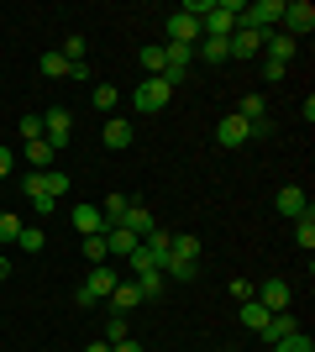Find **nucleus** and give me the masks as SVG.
<instances>
[{
    "label": "nucleus",
    "instance_id": "423d86ee",
    "mask_svg": "<svg viewBox=\"0 0 315 352\" xmlns=\"http://www.w3.org/2000/svg\"><path fill=\"white\" fill-rule=\"evenodd\" d=\"M21 190H27L32 200H37V195L63 200V195H69V174H58V168H53V174H27V184H21Z\"/></svg>",
    "mask_w": 315,
    "mask_h": 352
},
{
    "label": "nucleus",
    "instance_id": "9b49d317",
    "mask_svg": "<svg viewBox=\"0 0 315 352\" xmlns=\"http://www.w3.org/2000/svg\"><path fill=\"white\" fill-rule=\"evenodd\" d=\"M289 331H300V321H294V310H273V321L263 326L257 337H263V347H273V342H284Z\"/></svg>",
    "mask_w": 315,
    "mask_h": 352
},
{
    "label": "nucleus",
    "instance_id": "a211bd4d",
    "mask_svg": "<svg viewBox=\"0 0 315 352\" xmlns=\"http://www.w3.org/2000/svg\"><path fill=\"white\" fill-rule=\"evenodd\" d=\"M294 47H300V43H289L284 32H268V37H263V53H268V63H284V69H289V58H294Z\"/></svg>",
    "mask_w": 315,
    "mask_h": 352
},
{
    "label": "nucleus",
    "instance_id": "1a4fd4ad",
    "mask_svg": "<svg viewBox=\"0 0 315 352\" xmlns=\"http://www.w3.org/2000/svg\"><path fill=\"white\" fill-rule=\"evenodd\" d=\"M273 206H279V216H289V221H300L305 210H310V195H305L300 184H284V190L273 195Z\"/></svg>",
    "mask_w": 315,
    "mask_h": 352
},
{
    "label": "nucleus",
    "instance_id": "c756f323",
    "mask_svg": "<svg viewBox=\"0 0 315 352\" xmlns=\"http://www.w3.org/2000/svg\"><path fill=\"white\" fill-rule=\"evenodd\" d=\"M16 248H21V252H43V248H47V236L37 232V226H21V236H16Z\"/></svg>",
    "mask_w": 315,
    "mask_h": 352
},
{
    "label": "nucleus",
    "instance_id": "2f4dec72",
    "mask_svg": "<svg viewBox=\"0 0 315 352\" xmlns=\"http://www.w3.org/2000/svg\"><path fill=\"white\" fill-rule=\"evenodd\" d=\"M16 236H21V216L0 210V248H5V242H16Z\"/></svg>",
    "mask_w": 315,
    "mask_h": 352
},
{
    "label": "nucleus",
    "instance_id": "20e7f679",
    "mask_svg": "<svg viewBox=\"0 0 315 352\" xmlns=\"http://www.w3.org/2000/svg\"><path fill=\"white\" fill-rule=\"evenodd\" d=\"M315 32V6L310 0H284V37L289 43H300Z\"/></svg>",
    "mask_w": 315,
    "mask_h": 352
},
{
    "label": "nucleus",
    "instance_id": "c9c22d12",
    "mask_svg": "<svg viewBox=\"0 0 315 352\" xmlns=\"http://www.w3.org/2000/svg\"><path fill=\"white\" fill-rule=\"evenodd\" d=\"M84 47H90L84 37H69V43H63V58H69V63H84Z\"/></svg>",
    "mask_w": 315,
    "mask_h": 352
},
{
    "label": "nucleus",
    "instance_id": "f03ea898",
    "mask_svg": "<svg viewBox=\"0 0 315 352\" xmlns=\"http://www.w3.org/2000/svg\"><path fill=\"white\" fill-rule=\"evenodd\" d=\"M116 284H121V274H116V268L95 263L90 284H79V289H74V300H79V305H100V300H110V289H116Z\"/></svg>",
    "mask_w": 315,
    "mask_h": 352
},
{
    "label": "nucleus",
    "instance_id": "5701e85b",
    "mask_svg": "<svg viewBox=\"0 0 315 352\" xmlns=\"http://www.w3.org/2000/svg\"><path fill=\"white\" fill-rule=\"evenodd\" d=\"M37 74H43V79H69V58H63V53H43V58H37Z\"/></svg>",
    "mask_w": 315,
    "mask_h": 352
},
{
    "label": "nucleus",
    "instance_id": "58836bf2",
    "mask_svg": "<svg viewBox=\"0 0 315 352\" xmlns=\"http://www.w3.org/2000/svg\"><path fill=\"white\" fill-rule=\"evenodd\" d=\"M284 74H289L284 63H263V79H268V85H279V79H284Z\"/></svg>",
    "mask_w": 315,
    "mask_h": 352
},
{
    "label": "nucleus",
    "instance_id": "37998d69",
    "mask_svg": "<svg viewBox=\"0 0 315 352\" xmlns=\"http://www.w3.org/2000/svg\"><path fill=\"white\" fill-rule=\"evenodd\" d=\"M84 352H110V342H90V347H84Z\"/></svg>",
    "mask_w": 315,
    "mask_h": 352
},
{
    "label": "nucleus",
    "instance_id": "39448f33",
    "mask_svg": "<svg viewBox=\"0 0 315 352\" xmlns=\"http://www.w3.org/2000/svg\"><path fill=\"white\" fill-rule=\"evenodd\" d=\"M69 137H74V116L63 111V105H53V111H43V142L58 153V147H69Z\"/></svg>",
    "mask_w": 315,
    "mask_h": 352
},
{
    "label": "nucleus",
    "instance_id": "7ed1b4c3",
    "mask_svg": "<svg viewBox=\"0 0 315 352\" xmlns=\"http://www.w3.org/2000/svg\"><path fill=\"white\" fill-rule=\"evenodd\" d=\"M168 100H174V89H168L163 79H158V74H152V79H142V85H137V95H132L137 116H158V111H163Z\"/></svg>",
    "mask_w": 315,
    "mask_h": 352
},
{
    "label": "nucleus",
    "instance_id": "ddd939ff",
    "mask_svg": "<svg viewBox=\"0 0 315 352\" xmlns=\"http://www.w3.org/2000/svg\"><path fill=\"white\" fill-rule=\"evenodd\" d=\"M142 305V289H137V279H121L116 289H110V316H126V310Z\"/></svg>",
    "mask_w": 315,
    "mask_h": 352
},
{
    "label": "nucleus",
    "instance_id": "473e14b6",
    "mask_svg": "<svg viewBox=\"0 0 315 352\" xmlns=\"http://www.w3.org/2000/svg\"><path fill=\"white\" fill-rule=\"evenodd\" d=\"M137 63L148 69V79H152V74H163V47H142V53H137Z\"/></svg>",
    "mask_w": 315,
    "mask_h": 352
},
{
    "label": "nucleus",
    "instance_id": "bb28decb",
    "mask_svg": "<svg viewBox=\"0 0 315 352\" xmlns=\"http://www.w3.org/2000/svg\"><path fill=\"white\" fill-rule=\"evenodd\" d=\"M268 352H315V342H310V331H289V337L273 342Z\"/></svg>",
    "mask_w": 315,
    "mask_h": 352
},
{
    "label": "nucleus",
    "instance_id": "4be33fe9",
    "mask_svg": "<svg viewBox=\"0 0 315 352\" xmlns=\"http://www.w3.org/2000/svg\"><path fill=\"white\" fill-rule=\"evenodd\" d=\"M137 289H142V300H163V289H168L163 268H148V274H137Z\"/></svg>",
    "mask_w": 315,
    "mask_h": 352
},
{
    "label": "nucleus",
    "instance_id": "e433bc0d",
    "mask_svg": "<svg viewBox=\"0 0 315 352\" xmlns=\"http://www.w3.org/2000/svg\"><path fill=\"white\" fill-rule=\"evenodd\" d=\"M253 289H257L253 279H231V300H237V305H247V300H253Z\"/></svg>",
    "mask_w": 315,
    "mask_h": 352
},
{
    "label": "nucleus",
    "instance_id": "f257e3e1",
    "mask_svg": "<svg viewBox=\"0 0 315 352\" xmlns=\"http://www.w3.org/2000/svg\"><path fill=\"white\" fill-rule=\"evenodd\" d=\"M237 11H242V0H210V11L200 16V32L205 37H231L237 32Z\"/></svg>",
    "mask_w": 315,
    "mask_h": 352
},
{
    "label": "nucleus",
    "instance_id": "0eeeda50",
    "mask_svg": "<svg viewBox=\"0 0 315 352\" xmlns=\"http://www.w3.org/2000/svg\"><path fill=\"white\" fill-rule=\"evenodd\" d=\"M215 137H221V147H242V142H257V132L247 126V121L231 111V116H221V126H215Z\"/></svg>",
    "mask_w": 315,
    "mask_h": 352
},
{
    "label": "nucleus",
    "instance_id": "393cba45",
    "mask_svg": "<svg viewBox=\"0 0 315 352\" xmlns=\"http://www.w3.org/2000/svg\"><path fill=\"white\" fill-rule=\"evenodd\" d=\"M268 321H273V310H263L257 300H247V305H242V326H247V331H263Z\"/></svg>",
    "mask_w": 315,
    "mask_h": 352
},
{
    "label": "nucleus",
    "instance_id": "a19ab883",
    "mask_svg": "<svg viewBox=\"0 0 315 352\" xmlns=\"http://www.w3.org/2000/svg\"><path fill=\"white\" fill-rule=\"evenodd\" d=\"M110 352H142V342H137V337H126V342H116Z\"/></svg>",
    "mask_w": 315,
    "mask_h": 352
},
{
    "label": "nucleus",
    "instance_id": "a878e982",
    "mask_svg": "<svg viewBox=\"0 0 315 352\" xmlns=\"http://www.w3.org/2000/svg\"><path fill=\"white\" fill-rule=\"evenodd\" d=\"M126 210H132V200H126V195H110V200L100 206V216H105V226H121V221H126Z\"/></svg>",
    "mask_w": 315,
    "mask_h": 352
},
{
    "label": "nucleus",
    "instance_id": "72a5a7b5",
    "mask_svg": "<svg viewBox=\"0 0 315 352\" xmlns=\"http://www.w3.org/2000/svg\"><path fill=\"white\" fill-rule=\"evenodd\" d=\"M84 258H90V263H110V252H105V232L100 236H84Z\"/></svg>",
    "mask_w": 315,
    "mask_h": 352
},
{
    "label": "nucleus",
    "instance_id": "9d476101",
    "mask_svg": "<svg viewBox=\"0 0 315 352\" xmlns=\"http://www.w3.org/2000/svg\"><path fill=\"white\" fill-rule=\"evenodd\" d=\"M253 300H257L263 310H289V284H284V279H263V284L253 289Z\"/></svg>",
    "mask_w": 315,
    "mask_h": 352
},
{
    "label": "nucleus",
    "instance_id": "79ce46f5",
    "mask_svg": "<svg viewBox=\"0 0 315 352\" xmlns=\"http://www.w3.org/2000/svg\"><path fill=\"white\" fill-rule=\"evenodd\" d=\"M11 279V258H5V252H0V284Z\"/></svg>",
    "mask_w": 315,
    "mask_h": 352
},
{
    "label": "nucleus",
    "instance_id": "f3484780",
    "mask_svg": "<svg viewBox=\"0 0 315 352\" xmlns=\"http://www.w3.org/2000/svg\"><path fill=\"white\" fill-rule=\"evenodd\" d=\"M121 226H126V232H132L137 242H142V236H148L152 226H158V221H152V210L142 206V200H132V210H126V221H121Z\"/></svg>",
    "mask_w": 315,
    "mask_h": 352
},
{
    "label": "nucleus",
    "instance_id": "6ab92c4d",
    "mask_svg": "<svg viewBox=\"0 0 315 352\" xmlns=\"http://www.w3.org/2000/svg\"><path fill=\"white\" fill-rule=\"evenodd\" d=\"M132 248H137V236L126 226H105V252L110 258H132Z\"/></svg>",
    "mask_w": 315,
    "mask_h": 352
},
{
    "label": "nucleus",
    "instance_id": "f704fd0d",
    "mask_svg": "<svg viewBox=\"0 0 315 352\" xmlns=\"http://www.w3.org/2000/svg\"><path fill=\"white\" fill-rule=\"evenodd\" d=\"M21 142H43V116H21Z\"/></svg>",
    "mask_w": 315,
    "mask_h": 352
},
{
    "label": "nucleus",
    "instance_id": "6e6552de",
    "mask_svg": "<svg viewBox=\"0 0 315 352\" xmlns=\"http://www.w3.org/2000/svg\"><path fill=\"white\" fill-rule=\"evenodd\" d=\"M205 32H200V21L195 16H184V11H174L168 16V43H179V47H195Z\"/></svg>",
    "mask_w": 315,
    "mask_h": 352
},
{
    "label": "nucleus",
    "instance_id": "7c9ffc66",
    "mask_svg": "<svg viewBox=\"0 0 315 352\" xmlns=\"http://www.w3.org/2000/svg\"><path fill=\"white\" fill-rule=\"evenodd\" d=\"M126 337H132V326H126V316H110V321H105V342L116 347V342H126Z\"/></svg>",
    "mask_w": 315,
    "mask_h": 352
},
{
    "label": "nucleus",
    "instance_id": "c03bdc74",
    "mask_svg": "<svg viewBox=\"0 0 315 352\" xmlns=\"http://www.w3.org/2000/svg\"><path fill=\"white\" fill-rule=\"evenodd\" d=\"M221 352H237V347H221Z\"/></svg>",
    "mask_w": 315,
    "mask_h": 352
},
{
    "label": "nucleus",
    "instance_id": "b1692460",
    "mask_svg": "<svg viewBox=\"0 0 315 352\" xmlns=\"http://www.w3.org/2000/svg\"><path fill=\"white\" fill-rule=\"evenodd\" d=\"M294 248H300V252L315 248V210H305V216L294 221Z\"/></svg>",
    "mask_w": 315,
    "mask_h": 352
},
{
    "label": "nucleus",
    "instance_id": "2eb2a0df",
    "mask_svg": "<svg viewBox=\"0 0 315 352\" xmlns=\"http://www.w3.org/2000/svg\"><path fill=\"white\" fill-rule=\"evenodd\" d=\"M79 226V236H100L105 232V216H100V206H90V200H84V206H74V216H69Z\"/></svg>",
    "mask_w": 315,
    "mask_h": 352
},
{
    "label": "nucleus",
    "instance_id": "dca6fc26",
    "mask_svg": "<svg viewBox=\"0 0 315 352\" xmlns=\"http://www.w3.org/2000/svg\"><path fill=\"white\" fill-rule=\"evenodd\" d=\"M168 258H174V263H200V236L179 232L174 242H168ZM168 258H163V263H168Z\"/></svg>",
    "mask_w": 315,
    "mask_h": 352
},
{
    "label": "nucleus",
    "instance_id": "c85d7f7f",
    "mask_svg": "<svg viewBox=\"0 0 315 352\" xmlns=\"http://www.w3.org/2000/svg\"><path fill=\"white\" fill-rule=\"evenodd\" d=\"M116 105H121V89H116V85H95V111H105V116H110Z\"/></svg>",
    "mask_w": 315,
    "mask_h": 352
},
{
    "label": "nucleus",
    "instance_id": "cd10ccee",
    "mask_svg": "<svg viewBox=\"0 0 315 352\" xmlns=\"http://www.w3.org/2000/svg\"><path fill=\"white\" fill-rule=\"evenodd\" d=\"M27 163H32V174H47V163H53V147H47V142H27Z\"/></svg>",
    "mask_w": 315,
    "mask_h": 352
},
{
    "label": "nucleus",
    "instance_id": "4c0bfd02",
    "mask_svg": "<svg viewBox=\"0 0 315 352\" xmlns=\"http://www.w3.org/2000/svg\"><path fill=\"white\" fill-rule=\"evenodd\" d=\"M53 206H58L53 195H37V200H32V210H37V216H53Z\"/></svg>",
    "mask_w": 315,
    "mask_h": 352
},
{
    "label": "nucleus",
    "instance_id": "412c9836",
    "mask_svg": "<svg viewBox=\"0 0 315 352\" xmlns=\"http://www.w3.org/2000/svg\"><path fill=\"white\" fill-rule=\"evenodd\" d=\"M195 58H205V63H226V58H231V47H226V37H200V43H195Z\"/></svg>",
    "mask_w": 315,
    "mask_h": 352
},
{
    "label": "nucleus",
    "instance_id": "f8f14e48",
    "mask_svg": "<svg viewBox=\"0 0 315 352\" xmlns=\"http://www.w3.org/2000/svg\"><path fill=\"white\" fill-rule=\"evenodd\" d=\"M132 137H137V126H132V121H126V116H110V121H105V132H100V142L121 153V147H132Z\"/></svg>",
    "mask_w": 315,
    "mask_h": 352
},
{
    "label": "nucleus",
    "instance_id": "ea45409f",
    "mask_svg": "<svg viewBox=\"0 0 315 352\" xmlns=\"http://www.w3.org/2000/svg\"><path fill=\"white\" fill-rule=\"evenodd\" d=\"M11 179V147H0V184Z\"/></svg>",
    "mask_w": 315,
    "mask_h": 352
},
{
    "label": "nucleus",
    "instance_id": "aec40b11",
    "mask_svg": "<svg viewBox=\"0 0 315 352\" xmlns=\"http://www.w3.org/2000/svg\"><path fill=\"white\" fill-rule=\"evenodd\" d=\"M168 242H174V232H163V226H152V232L142 236V248H148V258L158 268H163V258H168Z\"/></svg>",
    "mask_w": 315,
    "mask_h": 352
},
{
    "label": "nucleus",
    "instance_id": "4468645a",
    "mask_svg": "<svg viewBox=\"0 0 315 352\" xmlns=\"http://www.w3.org/2000/svg\"><path fill=\"white\" fill-rule=\"evenodd\" d=\"M263 37H268V32H231V37H226V47H231V58H253V53H263Z\"/></svg>",
    "mask_w": 315,
    "mask_h": 352
}]
</instances>
